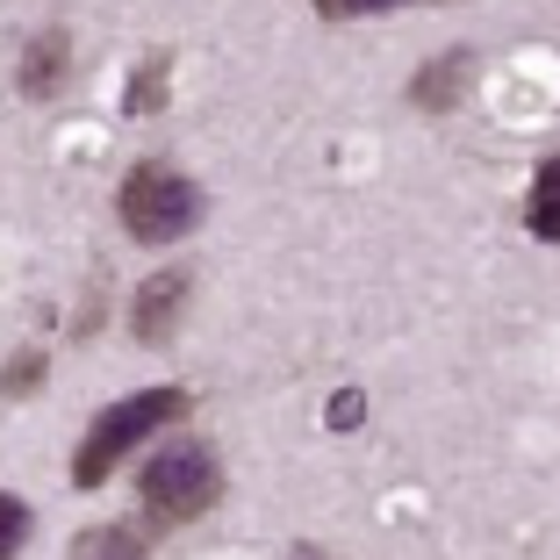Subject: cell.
Instances as JSON below:
<instances>
[{"mask_svg":"<svg viewBox=\"0 0 560 560\" xmlns=\"http://www.w3.org/2000/svg\"><path fill=\"white\" fill-rule=\"evenodd\" d=\"M173 417H187V388H173V381H165V388H137L130 402H108V410L86 424L80 453H72V481H80V489H101V481L116 475L159 424H173Z\"/></svg>","mask_w":560,"mask_h":560,"instance_id":"6da1fadb","label":"cell"},{"mask_svg":"<svg viewBox=\"0 0 560 560\" xmlns=\"http://www.w3.org/2000/svg\"><path fill=\"white\" fill-rule=\"evenodd\" d=\"M116 215H122V231H130L137 245H173V237H187L201 223V187L187 180L180 165L144 159V165H130V173H122Z\"/></svg>","mask_w":560,"mask_h":560,"instance_id":"7a4b0ae2","label":"cell"},{"mask_svg":"<svg viewBox=\"0 0 560 560\" xmlns=\"http://www.w3.org/2000/svg\"><path fill=\"white\" fill-rule=\"evenodd\" d=\"M137 489H144L151 525H195V517H209L223 503V467H215L209 445H173L137 475Z\"/></svg>","mask_w":560,"mask_h":560,"instance_id":"3957f363","label":"cell"},{"mask_svg":"<svg viewBox=\"0 0 560 560\" xmlns=\"http://www.w3.org/2000/svg\"><path fill=\"white\" fill-rule=\"evenodd\" d=\"M187 295H195V273H187V266L151 273L144 288L130 295V338H137V346H165V338L180 330V316H187Z\"/></svg>","mask_w":560,"mask_h":560,"instance_id":"277c9868","label":"cell"},{"mask_svg":"<svg viewBox=\"0 0 560 560\" xmlns=\"http://www.w3.org/2000/svg\"><path fill=\"white\" fill-rule=\"evenodd\" d=\"M15 86H22V101H58L72 86V30L66 22H50V30L30 36V50H22V66H15Z\"/></svg>","mask_w":560,"mask_h":560,"instance_id":"5b68a950","label":"cell"},{"mask_svg":"<svg viewBox=\"0 0 560 560\" xmlns=\"http://www.w3.org/2000/svg\"><path fill=\"white\" fill-rule=\"evenodd\" d=\"M475 50H439L431 66H417V80H410V108L417 116H453L467 94H475Z\"/></svg>","mask_w":560,"mask_h":560,"instance_id":"8992f818","label":"cell"},{"mask_svg":"<svg viewBox=\"0 0 560 560\" xmlns=\"http://www.w3.org/2000/svg\"><path fill=\"white\" fill-rule=\"evenodd\" d=\"M165 80H173V58H144V66L130 72V86H122V116L144 122L165 108Z\"/></svg>","mask_w":560,"mask_h":560,"instance_id":"52a82bcc","label":"cell"},{"mask_svg":"<svg viewBox=\"0 0 560 560\" xmlns=\"http://www.w3.org/2000/svg\"><path fill=\"white\" fill-rule=\"evenodd\" d=\"M525 223H532V237H539V245H553V237H560V165H553V159H546L539 173H532Z\"/></svg>","mask_w":560,"mask_h":560,"instance_id":"ba28073f","label":"cell"},{"mask_svg":"<svg viewBox=\"0 0 560 560\" xmlns=\"http://www.w3.org/2000/svg\"><path fill=\"white\" fill-rule=\"evenodd\" d=\"M44 381H50V352H15V360L0 366V396L22 402V396H36Z\"/></svg>","mask_w":560,"mask_h":560,"instance_id":"9c48e42d","label":"cell"},{"mask_svg":"<svg viewBox=\"0 0 560 560\" xmlns=\"http://www.w3.org/2000/svg\"><path fill=\"white\" fill-rule=\"evenodd\" d=\"M144 532H130V525H116V532H80V539H72V553L80 560H94V553H144Z\"/></svg>","mask_w":560,"mask_h":560,"instance_id":"30bf717a","label":"cell"},{"mask_svg":"<svg viewBox=\"0 0 560 560\" xmlns=\"http://www.w3.org/2000/svg\"><path fill=\"white\" fill-rule=\"evenodd\" d=\"M410 0H316V15L324 22H352V15H396Z\"/></svg>","mask_w":560,"mask_h":560,"instance_id":"8fae6325","label":"cell"},{"mask_svg":"<svg viewBox=\"0 0 560 560\" xmlns=\"http://www.w3.org/2000/svg\"><path fill=\"white\" fill-rule=\"evenodd\" d=\"M30 539V503L22 495H0V553H15Z\"/></svg>","mask_w":560,"mask_h":560,"instance_id":"7c38bea8","label":"cell"},{"mask_svg":"<svg viewBox=\"0 0 560 560\" xmlns=\"http://www.w3.org/2000/svg\"><path fill=\"white\" fill-rule=\"evenodd\" d=\"M360 417H366V396H360V388H338V396L324 402V424H330V431H352Z\"/></svg>","mask_w":560,"mask_h":560,"instance_id":"4fadbf2b","label":"cell"}]
</instances>
